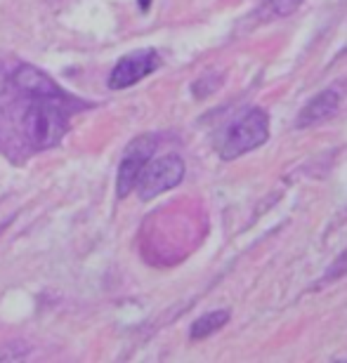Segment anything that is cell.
Masks as SVG:
<instances>
[{"label":"cell","instance_id":"cell-10","mask_svg":"<svg viewBox=\"0 0 347 363\" xmlns=\"http://www.w3.org/2000/svg\"><path fill=\"white\" fill-rule=\"evenodd\" d=\"M149 3H151V0H140V7H142V12H147V10H149Z\"/></svg>","mask_w":347,"mask_h":363},{"label":"cell","instance_id":"cell-4","mask_svg":"<svg viewBox=\"0 0 347 363\" xmlns=\"http://www.w3.org/2000/svg\"><path fill=\"white\" fill-rule=\"evenodd\" d=\"M156 147H158L156 135H140L126 147L119 163V170H116V196L119 199H126L130 191H135L137 177L144 170V165L154 158Z\"/></svg>","mask_w":347,"mask_h":363},{"label":"cell","instance_id":"cell-2","mask_svg":"<svg viewBox=\"0 0 347 363\" xmlns=\"http://www.w3.org/2000/svg\"><path fill=\"white\" fill-rule=\"evenodd\" d=\"M67 99H31L26 106L21 128L33 149L45 151L57 147L69 130V108L64 106Z\"/></svg>","mask_w":347,"mask_h":363},{"label":"cell","instance_id":"cell-6","mask_svg":"<svg viewBox=\"0 0 347 363\" xmlns=\"http://www.w3.org/2000/svg\"><path fill=\"white\" fill-rule=\"evenodd\" d=\"M12 83L19 92H24L31 99H67L64 90L50 78L45 71H40L33 64H19L12 74Z\"/></svg>","mask_w":347,"mask_h":363},{"label":"cell","instance_id":"cell-9","mask_svg":"<svg viewBox=\"0 0 347 363\" xmlns=\"http://www.w3.org/2000/svg\"><path fill=\"white\" fill-rule=\"evenodd\" d=\"M267 3H270L272 12L277 17H288V14H293L302 5V0H267Z\"/></svg>","mask_w":347,"mask_h":363},{"label":"cell","instance_id":"cell-3","mask_svg":"<svg viewBox=\"0 0 347 363\" xmlns=\"http://www.w3.org/2000/svg\"><path fill=\"white\" fill-rule=\"evenodd\" d=\"M184 161L177 154H165L144 165V170L137 177L135 191L140 196V201H154L156 196H161L170 189H175L180 182L184 179Z\"/></svg>","mask_w":347,"mask_h":363},{"label":"cell","instance_id":"cell-8","mask_svg":"<svg viewBox=\"0 0 347 363\" xmlns=\"http://www.w3.org/2000/svg\"><path fill=\"white\" fill-rule=\"evenodd\" d=\"M229 321V311L227 309H218V311H208L201 318L192 323V330H189V337L192 340H206L211 337L213 333H218L222 325Z\"/></svg>","mask_w":347,"mask_h":363},{"label":"cell","instance_id":"cell-7","mask_svg":"<svg viewBox=\"0 0 347 363\" xmlns=\"http://www.w3.org/2000/svg\"><path fill=\"white\" fill-rule=\"evenodd\" d=\"M341 104H343V92L338 88L321 90L314 99H309L307 104L302 106V111L298 113V118H295V128L305 130V128L319 125V123L329 121L331 116H336Z\"/></svg>","mask_w":347,"mask_h":363},{"label":"cell","instance_id":"cell-5","mask_svg":"<svg viewBox=\"0 0 347 363\" xmlns=\"http://www.w3.org/2000/svg\"><path fill=\"white\" fill-rule=\"evenodd\" d=\"M161 69V55L154 48L135 50L126 57H121L119 64L111 69L109 74V88L111 90H126L133 88L135 83H140L142 78Z\"/></svg>","mask_w":347,"mask_h":363},{"label":"cell","instance_id":"cell-1","mask_svg":"<svg viewBox=\"0 0 347 363\" xmlns=\"http://www.w3.org/2000/svg\"><path fill=\"white\" fill-rule=\"evenodd\" d=\"M270 140V116L265 108L248 106L225 123L220 133L215 135V151L222 161L248 154V151L263 147Z\"/></svg>","mask_w":347,"mask_h":363}]
</instances>
